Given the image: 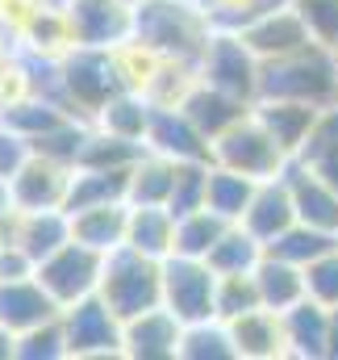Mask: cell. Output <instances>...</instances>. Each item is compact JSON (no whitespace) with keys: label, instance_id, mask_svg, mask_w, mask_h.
Returning <instances> with one entry per match:
<instances>
[{"label":"cell","instance_id":"cell-36","mask_svg":"<svg viewBox=\"0 0 338 360\" xmlns=\"http://www.w3.org/2000/svg\"><path fill=\"white\" fill-rule=\"evenodd\" d=\"M209 172H213V160H180L175 184H171V197H168L171 218H184V214H192V210H205Z\"/></svg>","mask_w":338,"mask_h":360},{"label":"cell","instance_id":"cell-22","mask_svg":"<svg viewBox=\"0 0 338 360\" xmlns=\"http://www.w3.org/2000/svg\"><path fill=\"white\" fill-rule=\"evenodd\" d=\"M226 327H230L234 348H238V356H243V360L288 356V348H284V319H280L276 310H267V306H259V310H247V314L230 319Z\"/></svg>","mask_w":338,"mask_h":360},{"label":"cell","instance_id":"cell-20","mask_svg":"<svg viewBox=\"0 0 338 360\" xmlns=\"http://www.w3.org/2000/svg\"><path fill=\"white\" fill-rule=\"evenodd\" d=\"M251 113L267 126V134L284 147V155H301V147L309 143L318 117H322V105H309V101H255Z\"/></svg>","mask_w":338,"mask_h":360},{"label":"cell","instance_id":"cell-1","mask_svg":"<svg viewBox=\"0 0 338 360\" xmlns=\"http://www.w3.org/2000/svg\"><path fill=\"white\" fill-rule=\"evenodd\" d=\"M213 25L209 13L184 0H138L134 4V38L130 46L159 59V63H184L196 68L205 55Z\"/></svg>","mask_w":338,"mask_h":360},{"label":"cell","instance_id":"cell-42","mask_svg":"<svg viewBox=\"0 0 338 360\" xmlns=\"http://www.w3.org/2000/svg\"><path fill=\"white\" fill-rule=\"evenodd\" d=\"M34 155V147H29V139H21L17 130H8V126H0V176L8 180L25 160Z\"/></svg>","mask_w":338,"mask_h":360},{"label":"cell","instance_id":"cell-13","mask_svg":"<svg viewBox=\"0 0 338 360\" xmlns=\"http://www.w3.org/2000/svg\"><path fill=\"white\" fill-rule=\"evenodd\" d=\"M59 314H63V306L50 297V289L34 272L0 281V327H8L13 335H21L29 327H42V323H50Z\"/></svg>","mask_w":338,"mask_h":360},{"label":"cell","instance_id":"cell-43","mask_svg":"<svg viewBox=\"0 0 338 360\" xmlns=\"http://www.w3.org/2000/svg\"><path fill=\"white\" fill-rule=\"evenodd\" d=\"M301 164H309L318 176L326 180L330 188L338 193V143H322V147H305L301 155H297Z\"/></svg>","mask_w":338,"mask_h":360},{"label":"cell","instance_id":"cell-14","mask_svg":"<svg viewBox=\"0 0 338 360\" xmlns=\"http://www.w3.org/2000/svg\"><path fill=\"white\" fill-rule=\"evenodd\" d=\"M147 147L168 160H213V143L192 126L180 105H155L147 126Z\"/></svg>","mask_w":338,"mask_h":360},{"label":"cell","instance_id":"cell-37","mask_svg":"<svg viewBox=\"0 0 338 360\" xmlns=\"http://www.w3.org/2000/svg\"><path fill=\"white\" fill-rule=\"evenodd\" d=\"M84 143H88V126H84V122H76V117H67V122H59L55 130L38 134L29 147H34L38 155H46V160H59V164L76 168V160H80Z\"/></svg>","mask_w":338,"mask_h":360},{"label":"cell","instance_id":"cell-38","mask_svg":"<svg viewBox=\"0 0 338 360\" xmlns=\"http://www.w3.org/2000/svg\"><path fill=\"white\" fill-rule=\"evenodd\" d=\"M259 285L255 272H234V276H217V319L230 323L247 310H259Z\"/></svg>","mask_w":338,"mask_h":360},{"label":"cell","instance_id":"cell-10","mask_svg":"<svg viewBox=\"0 0 338 360\" xmlns=\"http://www.w3.org/2000/svg\"><path fill=\"white\" fill-rule=\"evenodd\" d=\"M72 46H126L134 38V4L121 0H72L67 8Z\"/></svg>","mask_w":338,"mask_h":360},{"label":"cell","instance_id":"cell-2","mask_svg":"<svg viewBox=\"0 0 338 360\" xmlns=\"http://www.w3.org/2000/svg\"><path fill=\"white\" fill-rule=\"evenodd\" d=\"M255 101H309V105L338 101V51L309 42L292 55L263 59Z\"/></svg>","mask_w":338,"mask_h":360},{"label":"cell","instance_id":"cell-4","mask_svg":"<svg viewBox=\"0 0 338 360\" xmlns=\"http://www.w3.org/2000/svg\"><path fill=\"white\" fill-rule=\"evenodd\" d=\"M63 84H67L72 113L80 109L88 117H96L121 89H134L126 76V63L104 46H72L63 55Z\"/></svg>","mask_w":338,"mask_h":360},{"label":"cell","instance_id":"cell-17","mask_svg":"<svg viewBox=\"0 0 338 360\" xmlns=\"http://www.w3.org/2000/svg\"><path fill=\"white\" fill-rule=\"evenodd\" d=\"M284 180L292 188V205H297V222H309V226H322V231H334L338 235V193L318 176L309 164H301L297 155L284 164Z\"/></svg>","mask_w":338,"mask_h":360},{"label":"cell","instance_id":"cell-44","mask_svg":"<svg viewBox=\"0 0 338 360\" xmlns=\"http://www.w3.org/2000/svg\"><path fill=\"white\" fill-rule=\"evenodd\" d=\"M0 360H17V335L8 327H0Z\"/></svg>","mask_w":338,"mask_h":360},{"label":"cell","instance_id":"cell-48","mask_svg":"<svg viewBox=\"0 0 338 360\" xmlns=\"http://www.w3.org/2000/svg\"><path fill=\"white\" fill-rule=\"evenodd\" d=\"M121 4H138V0H121Z\"/></svg>","mask_w":338,"mask_h":360},{"label":"cell","instance_id":"cell-7","mask_svg":"<svg viewBox=\"0 0 338 360\" xmlns=\"http://www.w3.org/2000/svg\"><path fill=\"white\" fill-rule=\"evenodd\" d=\"M213 164L234 168V172H243V176L267 180V176H280V172H284L288 155H284V147L267 134V126H263L255 113H247L243 122H234L226 134L213 139Z\"/></svg>","mask_w":338,"mask_h":360},{"label":"cell","instance_id":"cell-25","mask_svg":"<svg viewBox=\"0 0 338 360\" xmlns=\"http://www.w3.org/2000/svg\"><path fill=\"white\" fill-rule=\"evenodd\" d=\"M126 243L142 256L168 260L175 252V218L168 205H130V226H126Z\"/></svg>","mask_w":338,"mask_h":360},{"label":"cell","instance_id":"cell-11","mask_svg":"<svg viewBox=\"0 0 338 360\" xmlns=\"http://www.w3.org/2000/svg\"><path fill=\"white\" fill-rule=\"evenodd\" d=\"M72 172H76V168H67V164L46 160V155L34 151V155L8 176V188H13L17 210H63L67 188H72Z\"/></svg>","mask_w":338,"mask_h":360},{"label":"cell","instance_id":"cell-3","mask_svg":"<svg viewBox=\"0 0 338 360\" xmlns=\"http://www.w3.org/2000/svg\"><path fill=\"white\" fill-rule=\"evenodd\" d=\"M109 310L126 323L134 314H147L155 306H163V260L134 252L130 243L104 252V272H100V289H96Z\"/></svg>","mask_w":338,"mask_h":360},{"label":"cell","instance_id":"cell-30","mask_svg":"<svg viewBox=\"0 0 338 360\" xmlns=\"http://www.w3.org/2000/svg\"><path fill=\"white\" fill-rule=\"evenodd\" d=\"M263 252L267 248L255 239L243 222H230L226 235L213 243V252L205 260H209V269L217 272V276H234V272H255V264L263 260Z\"/></svg>","mask_w":338,"mask_h":360},{"label":"cell","instance_id":"cell-23","mask_svg":"<svg viewBox=\"0 0 338 360\" xmlns=\"http://www.w3.org/2000/svg\"><path fill=\"white\" fill-rule=\"evenodd\" d=\"M130 172L134 168H76L63 210L67 214H80V210H92V205L126 201L130 197Z\"/></svg>","mask_w":338,"mask_h":360},{"label":"cell","instance_id":"cell-27","mask_svg":"<svg viewBox=\"0 0 338 360\" xmlns=\"http://www.w3.org/2000/svg\"><path fill=\"white\" fill-rule=\"evenodd\" d=\"M151 113H155V101L147 92L121 89L100 113H96V126L109 130V134H121V139H134V143H147V126H151Z\"/></svg>","mask_w":338,"mask_h":360},{"label":"cell","instance_id":"cell-8","mask_svg":"<svg viewBox=\"0 0 338 360\" xmlns=\"http://www.w3.org/2000/svg\"><path fill=\"white\" fill-rule=\"evenodd\" d=\"M63 335H67V356H126L121 319L109 310L100 293H88L63 306Z\"/></svg>","mask_w":338,"mask_h":360},{"label":"cell","instance_id":"cell-29","mask_svg":"<svg viewBox=\"0 0 338 360\" xmlns=\"http://www.w3.org/2000/svg\"><path fill=\"white\" fill-rule=\"evenodd\" d=\"M175 168L180 160H168L159 151H147L134 172H130V205H168L171 197V184H175Z\"/></svg>","mask_w":338,"mask_h":360},{"label":"cell","instance_id":"cell-45","mask_svg":"<svg viewBox=\"0 0 338 360\" xmlns=\"http://www.w3.org/2000/svg\"><path fill=\"white\" fill-rule=\"evenodd\" d=\"M13 210H17V201H13V188H8V180L0 176V222H4Z\"/></svg>","mask_w":338,"mask_h":360},{"label":"cell","instance_id":"cell-41","mask_svg":"<svg viewBox=\"0 0 338 360\" xmlns=\"http://www.w3.org/2000/svg\"><path fill=\"white\" fill-rule=\"evenodd\" d=\"M305 289H309L313 302H322V306H330V310L338 306V248L305 269Z\"/></svg>","mask_w":338,"mask_h":360},{"label":"cell","instance_id":"cell-34","mask_svg":"<svg viewBox=\"0 0 338 360\" xmlns=\"http://www.w3.org/2000/svg\"><path fill=\"white\" fill-rule=\"evenodd\" d=\"M226 226H230V222H226L222 214H213L209 205H205V210H192V214L175 218V252L205 260V256L213 252V243L226 235Z\"/></svg>","mask_w":338,"mask_h":360},{"label":"cell","instance_id":"cell-6","mask_svg":"<svg viewBox=\"0 0 338 360\" xmlns=\"http://www.w3.org/2000/svg\"><path fill=\"white\" fill-rule=\"evenodd\" d=\"M163 306L184 327L217 319V272L209 269V260L171 252L163 260Z\"/></svg>","mask_w":338,"mask_h":360},{"label":"cell","instance_id":"cell-15","mask_svg":"<svg viewBox=\"0 0 338 360\" xmlns=\"http://www.w3.org/2000/svg\"><path fill=\"white\" fill-rule=\"evenodd\" d=\"M238 34L247 38V46H251L259 59H280V55H292V51H301V46L313 42L309 30H305V21H301V13L292 4L271 8V13H259L251 25H243Z\"/></svg>","mask_w":338,"mask_h":360},{"label":"cell","instance_id":"cell-32","mask_svg":"<svg viewBox=\"0 0 338 360\" xmlns=\"http://www.w3.org/2000/svg\"><path fill=\"white\" fill-rule=\"evenodd\" d=\"M255 188H259V180L255 176H243V172H234V168L213 164L205 205H209L213 214H222L226 222H243V214H247V205H251Z\"/></svg>","mask_w":338,"mask_h":360},{"label":"cell","instance_id":"cell-39","mask_svg":"<svg viewBox=\"0 0 338 360\" xmlns=\"http://www.w3.org/2000/svg\"><path fill=\"white\" fill-rule=\"evenodd\" d=\"M67 356V335H63V314L42 323V327H29L17 335V360H59Z\"/></svg>","mask_w":338,"mask_h":360},{"label":"cell","instance_id":"cell-12","mask_svg":"<svg viewBox=\"0 0 338 360\" xmlns=\"http://www.w3.org/2000/svg\"><path fill=\"white\" fill-rule=\"evenodd\" d=\"M180 340H184V323L168 306H155L121 323V352L130 360H175Z\"/></svg>","mask_w":338,"mask_h":360},{"label":"cell","instance_id":"cell-26","mask_svg":"<svg viewBox=\"0 0 338 360\" xmlns=\"http://www.w3.org/2000/svg\"><path fill=\"white\" fill-rule=\"evenodd\" d=\"M126 226H130V201H113V205H92L72 214V235L96 248V252H113L126 243Z\"/></svg>","mask_w":338,"mask_h":360},{"label":"cell","instance_id":"cell-47","mask_svg":"<svg viewBox=\"0 0 338 360\" xmlns=\"http://www.w3.org/2000/svg\"><path fill=\"white\" fill-rule=\"evenodd\" d=\"M38 4H50V8H67L72 0H38Z\"/></svg>","mask_w":338,"mask_h":360},{"label":"cell","instance_id":"cell-35","mask_svg":"<svg viewBox=\"0 0 338 360\" xmlns=\"http://www.w3.org/2000/svg\"><path fill=\"white\" fill-rule=\"evenodd\" d=\"M234 335L222 319H205V323H188L184 340H180V360H234Z\"/></svg>","mask_w":338,"mask_h":360},{"label":"cell","instance_id":"cell-16","mask_svg":"<svg viewBox=\"0 0 338 360\" xmlns=\"http://www.w3.org/2000/svg\"><path fill=\"white\" fill-rule=\"evenodd\" d=\"M284 348L297 360H326L330 356V306L301 297L284 314Z\"/></svg>","mask_w":338,"mask_h":360},{"label":"cell","instance_id":"cell-9","mask_svg":"<svg viewBox=\"0 0 338 360\" xmlns=\"http://www.w3.org/2000/svg\"><path fill=\"white\" fill-rule=\"evenodd\" d=\"M100 272H104V252L72 239L67 248H59L55 256H46L34 269V276L50 289V297L59 306H72V302H80V297L100 289Z\"/></svg>","mask_w":338,"mask_h":360},{"label":"cell","instance_id":"cell-46","mask_svg":"<svg viewBox=\"0 0 338 360\" xmlns=\"http://www.w3.org/2000/svg\"><path fill=\"white\" fill-rule=\"evenodd\" d=\"M326 360H338V306L330 310V356Z\"/></svg>","mask_w":338,"mask_h":360},{"label":"cell","instance_id":"cell-40","mask_svg":"<svg viewBox=\"0 0 338 360\" xmlns=\"http://www.w3.org/2000/svg\"><path fill=\"white\" fill-rule=\"evenodd\" d=\"M292 8L301 13L313 42L338 51V0H292Z\"/></svg>","mask_w":338,"mask_h":360},{"label":"cell","instance_id":"cell-21","mask_svg":"<svg viewBox=\"0 0 338 360\" xmlns=\"http://www.w3.org/2000/svg\"><path fill=\"white\" fill-rule=\"evenodd\" d=\"M76 235H72V214L67 210H21L17 214V235L13 243L34 260V269L55 256L59 248H67Z\"/></svg>","mask_w":338,"mask_h":360},{"label":"cell","instance_id":"cell-24","mask_svg":"<svg viewBox=\"0 0 338 360\" xmlns=\"http://www.w3.org/2000/svg\"><path fill=\"white\" fill-rule=\"evenodd\" d=\"M255 285H259V302L276 314H284L288 306H297L301 297H309L305 289V269L292 260H280L271 252H263V260L255 264Z\"/></svg>","mask_w":338,"mask_h":360},{"label":"cell","instance_id":"cell-31","mask_svg":"<svg viewBox=\"0 0 338 360\" xmlns=\"http://www.w3.org/2000/svg\"><path fill=\"white\" fill-rule=\"evenodd\" d=\"M334 248H338L334 231H322V226H309V222H292L284 235H276V239L267 243L271 256L292 260V264H301V269H309L313 260H322V256L334 252Z\"/></svg>","mask_w":338,"mask_h":360},{"label":"cell","instance_id":"cell-5","mask_svg":"<svg viewBox=\"0 0 338 360\" xmlns=\"http://www.w3.org/2000/svg\"><path fill=\"white\" fill-rule=\"evenodd\" d=\"M259 63L263 59L247 46V38L238 30H213L209 42H205V55L196 63V76L205 84H213V89L234 92V96L255 105V96H259Z\"/></svg>","mask_w":338,"mask_h":360},{"label":"cell","instance_id":"cell-19","mask_svg":"<svg viewBox=\"0 0 338 360\" xmlns=\"http://www.w3.org/2000/svg\"><path fill=\"white\" fill-rule=\"evenodd\" d=\"M292 222H297V205H292V188H288L284 172L259 180L251 205H247V214H243V226L267 248V243H271L276 235H284Z\"/></svg>","mask_w":338,"mask_h":360},{"label":"cell","instance_id":"cell-33","mask_svg":"<svg viewBox=\"0 0 338 360\" xmlns=\"http://www.w3.org/2000/svg\"><path fill=\"white\" fill-rule=\"evenodd\" d=\"M151 147L147 143H134V139H121V134H109V130H88V143L76 160V168H134Z\"/></svg>","mask_w":338,"mask_h":360},{"label":"cell","instance_id":"cell-18","mask_svg":"<svg viewBox=\"0 0 338 360\" xmlns=\"http://www.w3.org/2000/svg\"><path fill=\"white\" fill-rule=\"evenodd\" d=\"M180 109H184V113L192 117V126L213 143L217 134H226L234 122H243V117L251 113V101H243V96H234V92L213 89V84H205V80L196 76V84L184 92Z\"/></svg>","mask_w":338,"mask_h":360},{"label":"cell","instance_id":"cell-28","mask_svg":"<svg viewBox=\"0 0 338 360\" xmlns=\"http://www.w3.org/2000/svg\"><path fill=\"white\" fill-rule=\"evenodd\" d=\"M67 117H72V113H67L63 105H55V101H46V96H38V92L0 105V126L17 130V134L29 139V143H34L38 134H46V130H55V126L67 122Z\"/></svg>","mask_w":338,"mask_h":360}]
</instances>
